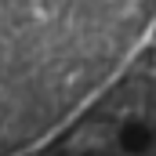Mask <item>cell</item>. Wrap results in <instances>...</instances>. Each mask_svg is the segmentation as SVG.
<instances>
[{"instance_id":"obj_1","label":"cell","mask_w":156,"mask_h":156,"mask_svg":"<svg viewBox=\"0 0 156 156\" xmlns=\"http://www.w3.org/2000/svg\"><path fill=\"white\" fill-rule=\"evenodd\" d=\"M156 33V0H0V156L73 127Z\"/></svg>"}]
</instances>
